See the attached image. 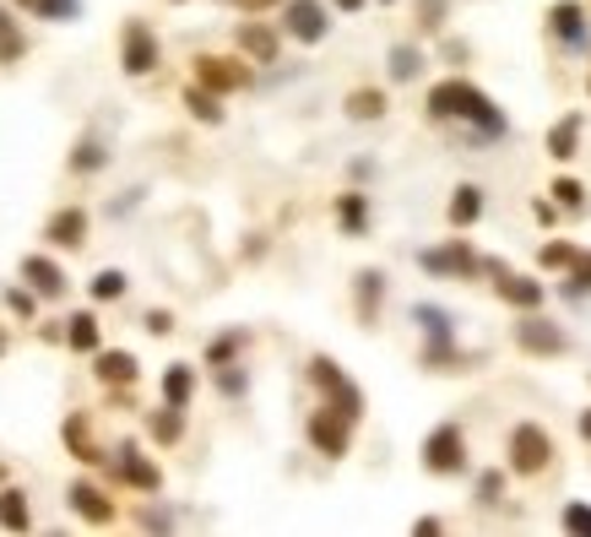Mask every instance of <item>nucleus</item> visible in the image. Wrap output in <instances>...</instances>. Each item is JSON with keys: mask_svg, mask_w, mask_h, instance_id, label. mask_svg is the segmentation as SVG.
<instances>
[{"mask_svg": "<svg viewBox=\"0 0 591 537\" xmlns=\"http://www.w3.org/2000/svg\"><path fill=\"white\" fill-rule=\"evenodd\" d=\"M6 353H11V332L0 326V358H6Z\"/></svg>", "mask_w": 591, "mask_h": 537, "instance_id": "6e6d98bb", "label": "nucleus"}, {"mask_svg": "<svg viewBox=\"0 0 591 537\" xmlns=\"http://www.w3.org/2000/svg\"><path fill=\"white\" fill-rule=\"evenodd\" d=\"M191 82L217 93V98H234V93H250L256 87V66L234 50V55H217V50H201L191 55Z\"/></svg>", "mask_w": 591, "mask_h": 537, "instance_id": "20e7f679", "label": "nucleus"}, {"mask_svg": "<svg viewBox=\"0 0 591 537\" xmlns=\"http://www.w3.org/2000/svg\"><path fill=\"white\" fill-rule=\"evenodd\" d=\"M554 457H559V445H554V434H548L537 418H522V423L505 434V472H511V477L537 483L542 472L554 468Z\"/></svg>", "mask_w": 591, "mask_h": 537, "instance_id": "7ed1b4c3", "label": "nucleus"}, {"mask_svg": "<svg viewBox=\"0 0 591 537\" xmlns=\"http://www.w3.org/2000/svg\"><path fill=\"white\" fill-rule=\"evenodd\" d=\"M483 277H488L494 299H499V304H511L516 315L548 304V282H542V277H531V271H516L505 256H483Z\"/></svg>", "mask_w": 591, "mask_h": 537, "instance_id": "423d86ee", "label": "nucleus"}, {"mask_svg": "<svg viewBox=\"0 0 591 537\" xmlns=\"http://www.w3.org/2000/svg\"><path fill=\"white\" fill-rule=\"evenodd\" d=\"M234 50L250 61V66H277L282 61V28L277 22H239L234 28Z\"/></svg>", "mask_w": 591, "mask_h": 537, "instance_id": "f3484780", "label": "nucleus"}, {"mask_svg": "<svg viewBox=\"0 0 591 537\" xmlns=\"http://www.w3.org/2000/svg\"><path fill=\"white\" fill-rule=\"evenodd\" d=\"M61 336H66V321H44L39 326V342H61Z\"/></svg>", "mask_w": 591, "mask_h": 537, "instance_id": "603ef678", "label": "nucleus"}, {"mask_svg": "<svg viewBox=\"0 0 591 537\" xmlns=\"http://www.w3.org/2000/svg\"><path fill=\"white\" fill-rule=\"evenodd\" d=\"M0 304H6L22 326H28V321H39V293H33V288H22V282H17V288H6V293H0Z\"/></svg>", "mask_w": 591, "mask_h": 537, "instance_id": "a19ab883", "label": "nucleus"}, {"mask_svg": "<svg viewBox=\"0 0 591 537\" xmlns=\"http://www.w3.org/2000/svg\"><path fill=\"white\" fill-rule=\"evenodd\" d=\"M511 336H516V347H522L526 358H565V353H570L565 326H559V321H548L542 310H522V315H516V326H511Z\"/></svg>", "mask_w": 591, "mask_h": 537, "instance_id": "9b49d317", "label": "nucleus"}, {"mask_svg": "<svg viewBox=\"0 0 591 537\" xmlns=\"http://www.w3.org/2000/svg\"><path fill=\"white\" fill-rule=\"evenodd\" d=\"M0 483H6V462H0Z\"/></svg>", "mask_w": 591, "mask_h": 537, "instance_id": "4d7b16f0", "label": "nucleus"}, {"mask_svg": "<svg viewBox=\"0 0 591 537\" xmlns=\"http://www.w3.org/2000/svg\"><path fill=\"white\" fill-rule=\"evenodd\" d=\"M87 234H93V212H87L82 202L55 206V212L44 217V250H66V256H76V250L87 245Z\"/></svg>", "mask_w": 591, "mask_h": 537, "instance_id": "2eb2a0df", "label": "nucleus"}, {"mask_svg": "<svg viewBox=\"0 0 591 537\" xmlns=\"http://www.w3.org/2000/svg\"><path fill=\"white\" fill-rule=\"evenodd\" d=\"M126 293H131V277L120 267H98L87 277V299H93V304H120Z\"/></svg>", "mask_w": 591, "mask_h": 537, "instance_id": "473e14b6", "label": "nucleus"}, {"mask_svg": "<svg viewBox=\"0 0 591 537\" xmlns=\"http://www.w3.org/2000/svg\"><path fill=\"white\" fill-rule=\"evenodd\" d=\"M11 6L39 17V22H76L82 17V0H11Z\"/></svg>", "mask_w": 591, "mask_h": 537, "instance_id": "4c0bfd02", "label": "nucleus"}, {"mask_svg": "<svg viewBox=\"0 0 591 537\" xmlns=\"http://www.w3.org/2000/svg\"><path fill=\"white\" fill-rule=\"evenodd\" d=\"M304 380L315 386V397L326 407H336L347 423H364V412H369V402H364V391L347 380V369L331 358V353H310L304 358Z\"/></svg>", "mask_w": 591, "mask_h": 537, "instance_id": "f03ea898", "label": "nucleus"}, {"mask_svg": "<svg viewBox=\"0 0 591 537\" xmlns=\"http://www.w3.org/2000/svg\"><path fill=\"white\" fill-rule=\"evenodd\" d=\"M109 169V141L98 131H82L76 136V147L66 152V174H76V180H93V174H104Z\"/></svg>", "mask_w": 591, "mask_h": 537, "instance_id": "b1692460", "label": "nucleus"}, {"mask_svg": "<svg viewBox=\"0 0 591 537\" xmlns=\"http://www.w3.org/2000/svg\"><path fill=\"white\" fill-rule=\"evenodd\" d=\"M331 217H336L342 239H364V234H369V196H364V191H342V196L331 202Z\"/></svg>", "mask_w": 591, "mask_h": 537, "instance_id": "cd10ccee", "label": "nucleus"}, {"mask_svg": "<svg viewBox=\"0 0 591 537\" xmlns=\"http://www.w3.org/2000/svg\"><path fill=\"white\" fill-rule=\"evenodd\" d=\"M0 533H33V500L11 477L0 483Z\"/></svg>", "mask_w": 591, "mask_h": 537, "instance_id": "c756f323", "label": "nucleus"}, {"mask_svg": "<svg viewBox=\"0 0 591 537\" xmlns=\"http://www.w3.org/2000/svg\"><path fill=\"white\" fill-rule=\"evenodd\" d=\"M169 6H185V0H169Z\"/></svg>", "mask_w": 591, "mask_h": 537, "instance_id": "13d9d810", "label": "nucleus"}, {"mask_svg": "<svg viewBox=\"0 0 591 537\" xmlns=\"http://www.w3.org/2000/svg\"><path fill=\"white\" fill-rule=\"evenodd\" d=\"M104 472H109L120 488H136L141 500H158V494H163V468H158V462H152L136 440H120V445L109 451Z\"/></svg>", "mask_w": 591, "mask_h": 537, "instance_id": "0eeeda50", "label": "nucleus"}, {"mask_svg": "<svg viewBox=\"0 0 591 537\" xmlns=\"http://www.w3.org/2000/svg\"><path fill=\"white\" fill-rule=\"evenodd\" d=\"M412 533L418 537H440L445 533V522H440V516H418V522H412Z\"/></svg>", "mask_w": 591, "mask_h": 537, "instance_id": "3c124183", "label": "nucleus"}, {"mask_svg": "<svg viewBox=\"0 0 591 537\" xmlns=\"http://www.w3.org/2000/svg\"><path fill=\"white\" fill-rule=\"evenodd\" d=\"M542 28L548 39L565 50V55H591V6L587 0H554L542 11Z\"/></svg>", "mask_w": 591, "mask_h": 537, "instance_id": "1a4fd4ad", "label": "nucleus"}, {"mask_svg": "<svg viewBox=\"0 0 591 537\" xmlns=\"http://www.w3.org/2000/svg\"><path fill=\"white\" fill-rule=\"evenodd\" d=\"M531 223L554 228V223H559V202H548V196H531Z\"/></svg>", "mask_w": 591, "mask_h": 537, "instance_id": "09e8293b", "label": "nucleus"}, {"mask_svg": "<svg viewBox=\"0 0 591 537\" xmlns=\"http://www.w3.org/2000/svg\"><path fill=\"white\" fill-rule=\"evenodd\" d=\"M380 6H391V0H380Z\"/></svg>", "mask_w": 591, "mask_h": 537, "instance_id": "bf43d9fd", "label": "nucleus"}, {"mask_svg": "<svg viewBox=\"0 0 591 537\" xmlns=\"http://www.w3.org/2000/svg\"><path fill=\"white\" fill-rule=\"evenodd\" d=\"M212 380H217V391H223L228 402H239V397L250 391V369H245L239 358H234V364H217V369H212Z\"/></svg>", "mask_w": 591, "mask_h": 537, "instance_id": "ea45409f", "label": "nucleus"}, {"mask_svg": "<svg viewBox=\"0 0 591 537\" xmlns=\"http://www.w3.org/2000/svg\"><path fill=\"white\" fill-rule=\"evenodd\" d=\"M277 17H282V22H277L282 39H293V44H304V50H315V44L331 39V6L326 0H282Z\"/></svg>", "mask_w": 591, "mask_h": 537, "instance_id": "9d476101", "label": "nucleus"}, {"mask_svg": "<svg viewBox=\"0 0 591 537\" xmlns=\"http://www.w3.org/2000/svg\"><path fill=\"white\" fill-rule=\"evenodd\" d=\"M423 115H429L434 126H466L472 141H505V136H511L505 109H499L472 76H440V82L423 93Z\"/></svg>", "mask_w": 591, "mask_h": 537, "instance_id": "f257e3e1", "label": "nucleus"}, {"mask_svg": "<svg viewBox=\"0 0 591 537\" xmlns=\"http://www.w3.org/2000/svg\"><path fill=\"white\" fill-rule=\"evenodd\" d=\"M505 488H511V472L505 468H483L477 477H472V505H477V511H494V505L505 500Z\"/></svg>", "mask_w": 591, "mask_h": 537, "instance_id": "c9c22d12", "label": "nucleus"}, {"mask_svg": "<svg viewBox=\"0 0 591 537\" xmlns=\"http://www.w3.org/2000/svg\"><path fill=\"white\" fill-rule=\"evenodd\" d=\"M570 256H576V245H570V239H548V245L537 250V267L542 271H565L570 267Z\"/></svg>", "mask_w": 591, "mask_h": 537, "instance_id": "c03bdc74", "label": "nucleus"}, {"mask_svg": "<svg viewBox=\"0 0 591 537\" xmlns=\"http://www.w3.org/2000/svg\"><path fill=\"white\" fill-rule=\"evenodd\" d=\"M418 267L445 282H472V277H483V256L472 250V239H445V245L418 250Z\"/></svg>", "mask_w": 591, "mask_h": 537, "instance_id": "f8f14e48", "label": "nucleus"}, {"mask_svg": "<svg viewBox=\"0 0 591 537\" xmlns=\"http://www.w3.org/2000/svg\"><path fill=\"white\" fill-rule=\"evenodd\" d=\"M93 358V380L104 386V391H131L136 380H141V358H136L131 347H98V353H87Z\"/></svg>", "mask_w": 591, "mask_h": 537, "instance_id": "6ab92c4d", "label": "nucleus"}, {"mask_svg": "<svg viewBox=\"0 0 591 537\" xmlns=\"http://www.w3.org/2000/svg\"><path fill=\"white\" fill-rule=\"evenodd\" d=\"M61 440H66V457H71V462L104 472V462H109V445H98V434H93V418H87V412H66V423H61Z\"/></svg>", "mask_w": 591, "mask_h": 537, "instance_id": "a211bd4d", "label": "nucleus"}, {"mask_svg": "<svg viewBox=\"0 0 591 537\" xmlns=\"http://www.w3.org/2000/svg\"><path fill=\"white\" fill-rule=\"evenodd\" d=\"M158 66H163V39L152 33L147 17H126V28H120V71L131 82H147Z\"/></svg>", "mask_w": 591, "mask_h": 537, "instance_id": "6e6552de", "label": "nucleus"}, {"mask_svg": "<svg viewBox=\"0 0 591 537\" xmlns=\"http://www.w3.org/2000/svg\"><path fill=\"white\" fill-rule=\"evenodd\" d=\"M418 462H423V472H429V477H461V472L472 468L466 429H461L456 418L434 423V429L423 434V445H418Z\"/></svg>", "mask_w": 591, "mask_h": 537, "instance_id": "39448f33", "label": "nucleus"}, {"mask_svg": "<svg viewBox=\"0 0 591 537\" xmlns=\"http://www.w3.org/2000/svg\"><path fill=\"white\" fill-rule=\"evenodd\" d=\"M548 196L559 202V212H581V206H587V185H581L576 174H559V180L548 185Z\"/></svg>", "mask_w": 591, "mask_h": 537, "instance_id": "79ce46f5", "label": "nucleus"}, {"mask_svg": "<svg viewBox=\"0 0 591 537\" xmlns=\"http://www.w3.org/2000/svg\"><path fill=\"white\" fill-rule=\"evenodd\" d=\"M136 527H147V533H169V527H174V516H169V511H158V505H147V511H136Z\"/></svg>", "mask_w": 591, "mask_h": 537, "instance_id": "de8ad7c7", "label": "nucleus"}, {"mask_svg": "<svg viewBox=\"0 0 591 537\" xmlns=\"http://www.w3.org/2000/svg\"><path fill=\"white\" fill-rule=\"evenodd\" d=\"M559 533L591 537V505H587V500H570V505L559 511Z\"/></svg>", "mask_w": 591, "mask_h": 537, "instance_id": "37998d69", "label": "nucleus"}, {"mask_svg": "<svg viewBox=\"0 0 591 537\" xmlns=\"http://www.w3.org/2000/svg\"><path fill=\"white\" fill-rule=\"evenodd\" d=\"M61 342H66L71 353H82V358H87V353H98V347H104L98 310H93V304H87V310H71V315H66V336H61Z\"/></svg>", "mask_w": 591, "mask_h": 537, "instance_id": "c85d7f7f", "label": "nucleus"}, {"mask_svg": "<svg viewBox=\"0 0 591 537\" xmlns=\"http://www.w3.org/2000/svg\"><path fill=\"white\" fill-rule=\"evenodd\" d=\"M418 358H423V369H434V375H451V369H472V364H477V358H472V353H461L456 342H423V353H418Z\"/></svg>", "mask_w": 591, "mask_h": 537, "instance_id": "72a5a7b5", "label": "nucleus"}, {"mask_svg": "<svg viewBox=\"0 0 591 537\" xmlns=\"http://www.w3.org/2000/svg\"><path fill=\"white\" fill-rule=\"evenodd\" d=\"M353 429H358V423H347V418L326 402L304 418V440H310V451L326 457V462H342V457L353 451Z\"/></svg>", "mask_w": 591, "mask_h": 537, "instance_id": "ddd939ff", "label": "nucleus"}, {"mask_svg": "<svg viewBox=\"0 0 591 537\" xmlns=\"http://www.w3.org/2000/svg\"><path fill=\"white\" fill-rule=\"evenodd\" d=\"M66 505H71V516H76V522H87V527H115V522H120L115 494H109L104 483H93L87 472L66 483Z\"/></svg>", "mask_w": 591, "mask_h": 537, "instance_id": "4468645a", "label": "nucleus"}, {"mask_svg": "<svg viewBox=\"0 0 591 537\" xmlns=\"http://www.w3.org/2000/svg\"><path fill=\"white\" fill-rule=\"evenodd\" d=\"M245 347H250V332H245V326H228V332H217L212 342H206L201 364H206V369H217V364H234Z\"/></svg>", "mask_w": 591, "mask_h": 537, "instance_id": "f704fd0d", "label": "nucleus"}, {"mask_svg": "<svg viewBox=\"0 0 591 537\" xmlns=\"http://www.w3.org/2000/svg\"><path fill=\"white\" fill-rule=\"evenodd\" d=\"M418 17H423V22H418V28H423V33H440V28H445V17H451V11H445V0H418Z\"/></svg>", "mask_w": 591, "mask_h": 537, "instance_id": "a18cd8bd", "label": "nucleus"}, {"mask_svg": "<svg viewBox=\"0 0 591 537\" xmlns=\"http://www.w3.org/2000/svg\"><path fill=\"white\" fill-rule=\"evenodd\" d=\"M407 321L423 332V342H456V315H451L445 304H429V299H418V304L407 310Z\"/></svg>", "mask_w": 591, "mask_h": 537, "instance_id": "a878e982", "label": "nucleus"}, {"mask_svg": "<svg viewBox=\"0 0 591 537\" xmlns=\"http://www.w3.org/2000/svg\"><path fill=\"white\" fill-rule=\"evenodd\" d=\"M565 299H576V304L591 299V250L570 256V267H565Z\"/></svg>", "mask_w": 591, "mask_h": 537, "instance_id": "58836bf2", "label": "nucleus"}, {"mask_svg": "<svg viewBox=\"0 0 591 537\" xmlns=\"http://www.w3.org/2000/svg\"><path fill=\"white\" fill-rule=\"evenodd\" d=\"M326 6H331V11H342V17H358L369 0H326Z\"/></svg>", "mask_w": 591, "mask_h": 537, "instance_id": "864d4df0", "label": "nucleus"}, {"mask_svg": "<svg viewBox=\"0 0 591 537\" xmlns=\"http://www.w3.org/2000/svg\"><path fill=\"white\" fill-rule=\"evenodd\" d=\"M380 310H386V271L380 267L353 271V315H358V326L375 332V326H380Z\"/></svg>", "mask_w": 591, "mask_h": 537, "instance_id": "aec40b11", "label": "nucleus"}, {"mask_svg": "<svg viewBox=\"0 0 591 537\" xmlns=\"http://www.w3.org/2000/svg\"><path fill=\"white\" fill-rule=\"evenodd\" d=\"M483 206H488V191L472 185V180H461L456 191H451V202H445V223L461 234V228H472V223L483 217Z\"/></svg>", "mask_w": 591, "mask_h": 537, "instance_id": "bb28decb", "label": "nucleus"}, {"mask_svg": "<svg viewBox=\"0 0 591 537\" xmlns=\"http://www.w3.org/2000/svg\"><path fill=\"white\" fill-rule=\"evenodd\" d=\"M581 136H587V109H570V115H559L548 136H542V152L554 158V163H576L581 158Z\"/></svg>", "mask_w": 591, "mask_h": 537, "instance_id": "4be33fe9", "label": "nucleus"}, {"mask_svg": "<svg viewBox=\"0 0 591 537\" xmlns=\"http://www.w3.org/2000/svg\"><path fill=\"white\" fill-rule=\"evenodd\" d=\"M576 434L591 445V407H581V412H576Z\"/></svg>", "mask_w": 591, "mask_h": 537, "instance_id": "5fc2aeb1", "label": "nucleus"}, {"mask_svg": "<svg viewBox=\"0 0 591 537\" xmlns=\"http://www.w3.org/2000/svg\"><path fill=\"white\" fill-rule=\"evenodd\" d=\"M342 115H347L353 126H375V120L391 115V93H386V87H347Z\"/></svg>", "mask_w": 591, "mask_h": 537, "instance_id": "393cba45", "label": "nucleus"}, {"mask_svg": "<svg viewBox=\"0 0 591 537\" xmlns=\"http://www.w3.org/2000/svg\"><path fill=\"white\" fill-rule=\"evenodd\" d=\"M228 6H234L239 17H266V11H277L282 0H228Z\"/></svg>", "mask_w": 591, "mask_h": 537, "instance_id": "8fccbe9b", "label": "nucleus"}, {"mask_svg": "<svg viewBox=\"0 0 591 537\" xmlns=\"http://www.w3.org/2000/svg\"><path fill=\"white\" fill-rule=\"evenodd\" d=\"M22 61H28V33H22L11 0H0V71L22 66Z\"/></svg>", "mask_w": 591, "mask_h": 537, "instance_id": "7c9ffc66", "label": "nucleus"}, {"mask_svg": "<svg viewBox=\"0 0 591 537\" xmlns=\"http://www.w3.org/2000/svg\"><path fill=\"white\" fill-rule=\"evenodd\" d=\"M196 391H201V369H196V364H185V358L163 364V375H158V397H163V402H169V407H185V412H191Z\"/></svg>", "mask_w": 591, "mask_h": 537, "instance_id": "5701e85b", "label": "nucleus"}, {"mask_svg": "<svg viewBox=\"0 0 591 537\" xmlns=\"http://www.w3.org/2000/svg\"><path fill=\"white\" fill-rule=\"evenodd\" d=\"M141 332L147 336H174V310H147V315H141Z\"/></svg>", "mask_w": 591, "mask_h": 537, "instance_id": "49530a36", "label": "nucleus"}, {"mask_svg": "<svg viewBox=\"0 0 591 537\" xmlns=\"http://www.w3.org/2000/svg\"><path fill=\"white\" fill-rule=\"evenodd\" d=\"M180 104H185V115L196 120V126H223L228 120V98H217V93H206V87H196V82H185V93H180Z\"/></svg>", "mask_w": 591, "mask_h": 537, "instance_id": "2f4dec72", "label": "nucleus"}, {"mask_svg": "<svg viewBox=\"0 0 591 537\" xmlns=\"http://www.w3.org/2000/svg\"><path fill=\"white\" fill-rule=\"evenodd\" d=\"M386 71H391V82H418L423 76V50L418 44H391V55H386Z\"/></svg>", "mask_w": 591, "mask_h": 537, "instance_id": "e433bc0d", "label": "nucleus"}, {"mask_svg": "<svg viewBox=\"0 0 591 537\" xmlns=\"http://www.w3.org/2000/svg\"><path fill=\"white\" fill-rule=\"evenodd\" d=\"M17 277H22V288H33V293H39V304H55V299H66V293H71L66 267H61L50 250H33V256H22Z\"/></svg>", "mask_w": 591, "mask_h": 537, "instance_id": "dca6fc26", "label": "nucleus"}, {"mask_svg": "<svg viewBox=\"0 0 591 537\" xmlns=\"http://www.w3.org/2000/svg\"><path fill=\"white\" fill-rule=\"evenodd\" d=\"M141 429H147V440L158 445V451H180L185 445V434H191V418H185V407H147V418H141Z\"/></svg>", "mask_w": 591, "mask_h": 537, "instance_id": "412c9836", "label": "nucleus"}]
</instances>
